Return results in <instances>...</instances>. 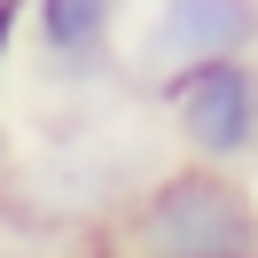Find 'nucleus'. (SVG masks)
<instances>
[{"mask_svg":"<svg viewBox=\"0 0 258 258\" xmlns=\"http://www.w3.org/2000/svg\"><path fill=\"white\" fill-rule=\"evenodd\" d=\"M110 242L117 258H258V180L180 157L117 204Z\"/></svg>","mask_w":258,"mask_h":258,"instance_id":"obj_1","label":"nucleus"},{"mask_svg":"<svg viewBox=\"0 0 258 258\" xmlns=\"http://www.w3.org/2000/svg\"><path fill=\"white\" fill-rule=\"evenodd\" d=\"M157 110L188 164L250 172L258 164V55H211V63L164 71Z\"/></svg>","mask_w":258,"mask_h":258,"instance_id":"obj_2","label":"nucleus"},{"mask_svg":"<svg viewBox=\"0 0 258 258\" xmlns=\"http://www.w3.org/2000/svg\"><path fill=\"white\" fill-rule=\"evenodd\" d=\"M211 55H258V0H149V24L133 39V71L149 86Z\"/></svg>","mask_w":258,"mask_h":258,"instance_id":"obj_3","label":"nucleus"},{"mask_svg":"<svg viewBox=\"0 0 258 258\" xmlns=\"http://www.w3.org/2000/svg\"><path fill=\"white\" fill-rule=\"evenodd\" d=\"M125 0H24V32L55 79H102L117 63Z\"/></svg>","mask_w":258,"mask_h":258,"instance_id":"obj_4","label":"nucleus"},{"mask_svg":"<svg viewBox=\"0 0 258 258\" xmlns=\"http://www.w3.org/2000/svg\"><path fill=\"white\" fill-rule=\"evenodd\" d=\"M16 39H24V0H0V86H8V63H16Z\"/></svg>","mask_w":258,"mask_h":258,"instance_id":"obj_5","label":"nucleus"},{"mask_svg":"<svg viewBox=\"0 0 258 258\" xmlns=\"http://www.w3.org/2000/svg\"><path fill=\"white\" fill-rule=\"evenodd\" d=\"M0 172H8V133H0Z\"/></svg>","mask_w":258,"mask_h":258,"instance_id":"obj_6","label":"nucleus"}]
</instances>
